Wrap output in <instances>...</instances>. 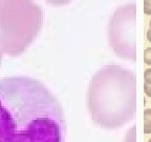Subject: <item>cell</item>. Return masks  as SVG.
Returning <instances> with one entry per match:
<instances>
[{
    "mask_svg": "<svg viewBox=\"0 0 151 142\" xmlns=\"http://www.w3.org/2000/svg\"><path fill=\"white\" fill-rule=\"evenodd\" d=\"M144 81L146 83H150V84H151V67L145 70V72H144Z\"/></svg>",
    "mask_w": 151,
    "mask_h": 142,
    "instance_id": "obj_7",
    "label": "cell"
},
{
    "mask_svg": "<svg viewBox=\"0 0 151 142\" xmlns=\"http://www.w3.org/2000/svg\"><path fill=\"white\" fill-rule=\"evenodd\" d=\"M149 26H150V30H151V19H150V21H149Z\"/></svg>",
    "mask_w": 151,
    "mask_h": 142,
    "instance_id": "obj_11",
    "label": "cell"
},
{
    "mask_svg": "<svg viewBox=\"0 0 151 142\" xmlns=\"http://www.w3.org/2000/svg\"><path fill=\"white\" fill-rule=\"evenodd\" d=\"M59 101L38 80L0 79V142H64Z\"/></svg>",
    "mask_w": 151,
    "mask_h": 142,
    "instance_id": "obj_1",
    "label": "cell"
},
{
    "mask_svg": "<svg viewBox=\"0 0 151 142\" xmlns=\"http://www.w3.org/2000/svg\"><path fill=\"white\" fill-rule=\"evenodd\" d=\"M144 92L148 97H151V84L150 83L144 82Z\"/></svg>",
    "mask_w": 151,
    "mask_h": 142,
    "instance_id": "obj_8",
    "label": "cell"
},
{
    "mask_svg": "<svg viewBox=\"0 0 151 142\" xmlns=\"http://www.w3.org/2000/svg\"><path fill=\"white\" fill-rule=\"evenodd\" d=\"M144 62L148 65H151V47H147L144 51Z\"/></svg>",
    "mask_w": 151,
    "mask_h": 142,
    "instance_id": "obj_5",
    "label": "cell"
},
{
    "mask_svg": "<svg viewBox=\"0 0 151 142\" xmlns=\"http://www.w3.org/2000/svg\"><path fill=\"white\" fill-rule=\"evenodd\" d=\"M125 142H135V125L129 130L125 137Z\"/></svg>",
    "mask_w": 151,
    "mask_h": 142,
    "instance_id": "obj_4",
    "label": "cell"
},
{
    "mask_svg": "<svg viewBox=\"0 0 151 142\" xmlns=\"http://www.w3.org/2000/svg\"><path fill=\"white\" fill-rule=\"evenodd\" d=\"M148 142H151V139H149V141Z\"/></svg>",
    "mask_w": 151,
    "mask_h": 142,
    "instance_id": "obj_12",
    "label": "cell"
},
{
    "mask_svg": "<svg viewBox=\"0 0 151 142\" xmlns=\"http://www.w3.org/2000/svg\"><path fill=\"white\" fill-rule=\"evenodd\" d=\"M2 53H3L2 49L0 47V62H1V59H2Z\"/></svg>",
    "mask_w": 151,
    "mask_h": 142,
    "instance_id": "obj_10",
    "label": "cell"
},
{
    "mask_svg": "<svg viewBox=\"0 0 151 142\" xmlns=\"http://www.w3.org/2000/svg\"><path fill=\"white\" fill-rule=\"evenodd\" d=\"M147 39H148L149 42H151V30L150 28L147 31Z\"/></svg>",
    "mask_w": 151,
    "mask_h": 142,
    "instance_id": "obj_9",
    "label": "cell"
},
{
    "mask_svg": "<svg viewBox=\"0 0 151 142\" xmlns=\"http://www.w3.org/2000/svg\"><path fill=\"white\" fill-rule=\"evenodd\" d=\"M144 133H151V109H146L144 111Z\"/></svg>",
    "mask_w": 151,
    "mask_h": 142,
    "instance_id": "obj_3",
    "label": "cell"
},
{
    "mask_svg": "<svg viewBox=\"0 0 151 142\" xmlns=\"http://www.w3.org/2000/svg\"><path fill=\"white\" fill-rule=\"evenodd\" d=\"M144 13L151 15V0H144Z\"/></svg>",
    "mask_w": 151,
    "mask_h": 142,
    "instance_id": "obj_6",
    "label": "cell"
},
{
    "mask_svg": "<svg viewBox=\"0 0 151 142\" xmlns=\"http://www.w3.org/2000/svg\"><path fill=\"white\" fill-rule=\"evenodd\" d=\"M90 117L97 125L116 130L135 114V78L118 65L100 70L91 79L87 97Z\"/></svg>",
    "mask_w": 151,
    "mask_h": 142,
    "instance_id": "obj_2",
    "label": "cell"
}]
</instances>
